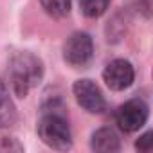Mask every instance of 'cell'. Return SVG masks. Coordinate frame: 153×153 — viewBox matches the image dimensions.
<instances>
[{
    "instance_id": "cell-9",
    "label": "cell",
    "mask_w": 153,
    "mask_h": 153,
    "mask_svg": "<svg viewBox=\"0 0 153 153\" xmlns=\"http://www.w3.org/2000/svg\"><path fill=\"white\" fill-rule=\"evenodd\" d=\"M42 9L52 18H65L70 13L72 0H40Z\"/></svg>"
},
{
    "instance_id": "cell-6",
    "label": "cell",
    "mask_w": 153,
    "mask_h": 153,
    "mask_svg": "<svg viewBox=\"0 0 153 153\" xmlns=\"http://www.w3.org/2000/svg\"><path fill=\"white\" fill-rule=\"evenodd\" d=\"M103 79H105V83L110 90L121 92V90H126V88L131 87V83L135 79V70H133L130 61L119 58V59L110 61L105 67Z\"/></svg>"
},
{
    "instance_id": "cell-8",
    "label": "cell",
    "mask_w": 153,
    "mask_h": 153,
    "mask_svg": "<svg viewBox=\"0 0 153 153\" xmlns=\"http://www.w3.org/2000/svg\"><path fill=\"white\" fill-rule=\"evenodd\" d=\"M18 121V114L15 108V103L9 96V90L6 83L0 79V128H11Z\"/></svg>"
},
{
    "instance_id": "cell-5",
    "label": "cell",
    "mask_w": 153,
    "mask_h": 153,
    "mask_svg": "<svg viewBox=\"0 0 153 153\" xmlns=\"http://www.w3.org/2000/svg\"><path fill=\"white\" fill-rule=\"evenodd\" d=\"M72 92L78 105L88 114H103L106 110V99L92 79H78L72 85Z\"/></svg>"
},
{
    "instance_id": "cell-1",
    "label": "cell",
    "mask_w": 153,
    "mask_h": 153,
    "mask_svg": "<svg viewBox=\"0 0 153 153\" xmlns=\"http://www.w3.org/2000/svg\"><path fill=\"white\" fill-rule=\"evenodd\" d=\"M7 74H9L13 92L18 97H25L33 88H36L42 83L43 63L36 54L29 51H18L13 52L9 58Z\"/></svg>"
},
{
    "instance_id": "cell-7",
    "label": "cell",
    "mask_w": 153,
    "mask_h": 153,
    "mask_svg": "<svg viewBox=\"0 0 153 153\" xmlns=\"http://www.w3.org/2000/svg\"><path fill=\"white\" fill-rule=\"evenodd\" d=\"M90 149L92 153H121V139L112 128L103 126L92 133Z\"/></svg>"
},
{
    "instance_id": "cell-2",
    "label": "cell",
    "mask_w": 153,
    "mask_h": 153,
    "mask_svg": "<svg viewBox=\"0 0 153 153\" xmlns=\"http://www.w3.org/2000/svg\"><path fill=\"white\" fill-rule=\"evenodd\" d=\"M63 108L56 103L43 106V114L38 121V137L45 146L56 151H68L72 148V131Z\"/></svg>"
},
{
    "instance_id": "cell-13",
    "label": "cell",
    "mask_w": 153,
    "mask_h": 153,
    "mask_svg": "<svg viewBox=\"0 0 153 153\" xmlns=\"http://www.w3.org/2000/svg\"><path fill=\"white\" fill-rule=\"evenodd\" d=\"M133 9L144 16L153 15V0H133Z\"/></svg>"
},
{
    "instance_id": "cell-10",
    "label": "cell",
    "mask_w": 153,
    "mask_h": 153,
    "mask_svg": "<svg viewBox=\"0 0 153 153\" xmlns=\"http://www.w3.org/2000/svg\"><path fill=\"white\" fill-rule=\"evenodd\" d=\"M110 0H79L81 13L87 18H99L106 13Z\"/></svg>"
},
{
    "instance_id": "cell-4",
    "label": "cell",
    "mask_w": 153,
    "mask_h": 153,
    "mask_svg": "<svg viewBox=\"0 0 153 153\" xmlns=\"http://www.w3.org/2000/svg\"><path fill=\"white\" fill-rule=\"evenodd\" d=\"M149 117V108L142 99H130L119 106L115 114V121L119 128L126 133H133L140 130Z\"/></svg>"
},
{
    "instance_id": "cell-3",
    "label": "cell",
    "mask_w": 153,
    "mask_h": 153,
    "mask_svg": "<svg viewBox=\"0 0 153 153\" xmlns=\"http://www.w3.org/2000/svg\"><path fill=\"white\" fill-rule=\"evenodd\" d=\"M92 58H94V42L90 34L83 31L72 33L63 43V59L74 68L87 67L92 61Z\"/></svg>"
},
{
    "instance_id": "cell-11",
    "label": "cell",
    "mask_w": 153,
    "mask_h": 153,
    "mask_svg": "<svg viewBox=\"0 0 153 153\" xmlns=\"http://www.w3.org/2000/svg\"><path fill=\"white\" fill-rule=\"evenodd\" d=\"M0 153H25V151L16 137L0 131Z\"/></svg>"
},
{
    "instance_id": "cell-12",
    "label": "cell",
    "mask_w": 153,
    "mask_h": 153,
    "mask_svg": "<svg viewBox=\"0 0 153 153\" xmlns=\"http://www.w3.org/2000/svg\"><path fill=\"white\" fill-rule=\"evenodd\" d=\"M135 149L139 153H153V130L142 133L137 142H135Z\"/></svg>"
}]
</instances>
